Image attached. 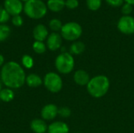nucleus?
Listing matches in <instances>:
<instances>
[{
    "mask_svg": "<svg viewBox=\"0 0 134 133\" xmlns=\"http://www.w3.org/2000/svg\"><path fill=\"white\" fill-rule=\"evenodd\" d=\"M49 36V31L47 27L42 24H37L33 29V37L35 41L44 42Z\"/></svg>",
    "mask_w": 134,
    "mask_h": 133,
    "instance_id": "obj_12",
    "label": "nucleus"
},
{
    "mask_svg": "<svg viewBox=\"0 0 134 133\" xmlns=\"http://www.w3.org/2000/svg\"><path fill=\"white\" fill-rule=\"evenodd\" d=\"M49 27L53 32H58V31H60L63 27V24H62V22L59 19L54 18V19H52L49 22Z\"/></svg>",
    "mask_w": 134,
    "mask_h": 133,
    "instance_id": "obj_22",
    "label": "nucleus"
},
{
    "mask_svg": "<svg viewBox=\"0 0 134 133\" xmlns=\"http://www.w3.org/2000/svg\"><path fill=\"white\" fill-rule=\"evenodd\" d=\"M3 7L12 16L20 15L24 10V4L20 0H5Z\"/></svg>",
    "mask_w": 134,
    "mask_h": 133,
    "instance_id": "obj_8",
    "label": "nucleus"
},
{
    "mask_svg": "<svg viewBox=\"0 0 134 133\" xmlns=\"http://www.w3.org/2000/svg\"><path fill=\"white\" fill-rule=\"evenodd\" d=\"M32 49L35 53L37 54H42L46 51V45L43 42H38V41H35L33 45H32Z\"/></svg>",
    "mask_w": 134,
    "mask_h": 133,
    "instance_id": "obj_20",
    "label": "nucleus"
},
{
    "mask_svg": "<svg viewBox=\"0 0 134 133\" xmlns=\"http://www.w3.org/2000/svg\"><path fill=\"white\" fill-rule=\"evenodd\" d=\"M133 5L129 4V3H126V2L124 3L122 5V9H121V12L123 13V16H129V15H130V13L133 11Z\"/></svg>",
    "mask_w": 134,
    "mask_h": 133,
    "instance_id": "obj_26",
    "label": "nucleus"
},
{
    "mask_svg": "<svg viewBox=\"0 0 134 133\" xmlns=\"http://www.w3.org/2000/svg\"><path fill=\"white\" fill-rule=\"evenodd\" d=\"M62 37L60 34L57 32H52L49 34L46 39V47L50 51H57L61 48Z\"/></svg>",
    "mask_w": 134,
    "mask_h": 133,
    "instance_id": "obj_9",
    "label": "nucleus"
},
{
    "mask_svg": "<svg viewBox=\"0 0 134 133\" xmlns=\"http://www.w3.org/2000/svg\"><path fill=\"white\" fill-rule=\"evenodd\" d=\"M23 23H24V20L20 15H16L12 17V24L15 27H20L23 25Z\"/></svg>",
    "mask_w": 134,
    "mask_h": 133,
    "instance_id": "obj_28",
    "label": "nucleus"
},
{
    "mask_svg": "<svg viewBox=\"0 0 134 133\" xmlns=\"http://www.w3.org/2000/svg\"><path fill=\"white\" fill-rule=\"evenodd\" d=\"M11 29L6 24H0V42L5 41L10 35Z\"/></svg>",
    "mask_w": 134,
    "mask_h": 133,
    "instance_id": "obj_19",
    "label": "nucleus"
},
{
    "mask_svg": "<svg viewBox=\"0 0 134 133\" xmlns=\"http://www.w3.org/2000/svg\"><path fill=\"white\" fill-rule=\"evenodd\" d=\"M82 34V26L74 21L68 22L65 24H63V27L60 30L61 37L69 42L77 41Z\"/></svg>",
    "mask_w": 134,
    "mask_h": 133,
    "instance_id": "obj_5",
    "label": "nucleus"
},
{
    "mask_svg": "<svg viewBox=\"0 0 134 133\" xmlns=\"http://www.w3.org/2000/svg\"><path fill=\"white\" fill-rule=\"evenodd\" d=\"M58 115V107L53 103L45 105L41 110V117L44 121H52Z\"/></svg>",
    "mask_w": 134,
    "mask_h": 133,
    "instance_id": "obj_10",
    "label": "nucleus"
},
{
    "mask_svg": "<svg viewBox=\"0 0 134 133\" xmlns=\"http://www.w3.org/2000/svg\"><path fill=\"white\" fill-rule=\"evenodd\" d=\"M58 115L63 118H68L71 115V111L68 107H61L58 108Z\"/></svg>",
    "mask_w": 134,
    "mask_h": 133,
    "instance_id": "obj_24",
    "label": "nucleus"
},
{
    "mask_svg": "<svg viewBox=\"0 0 134 133\" xmlns=\"http://www.w3.org/2000/svg\"><path fill=\"white\" fill-rule=\"evenodd\" d=\"M14 96L13 90L9 88L2 89L0 92V100L5 103H9L14 99Z\"/></svg>",
    "mask_w": 134,
    "mask_h": 133,
    "instance_id": "obj_18",
    "label": "nucleus"
},
{
    "mask_svg": "<svg viewBox=\"0 0 134 133\" xmlns=\"http://www.w3.org/2000/svg\"><path fill=\"white\" fill-rule=\"evenodd\" d=\"M102 4V0H86V5L91 11L98 10Z\"/></svg>",
    "mask_w": 134,
    "mask_h": 133,
    "instance_id": "obj_23",
    "label": "nucleus"
},
{
    "mask_svg": "<svg viewBox=\"0 0 134 133\" xmlns=\"http://www.w3.org/2000/svg\"><path fill=\"white\" fill-rule=\"evenodd\" d=\"M126 3H129L132 5H134V0H124Z\"/></svg>",
    "mask_w": 134,
    "mask_h": 133,
    "instance_id": "obj_31",
    "label": "nucleus"
},
{
    "mask_svg": "<svg viewBox=\"0 0 134 133\" xmlns=\"http://www.w3.org/2000/svg\"><path fill=\"white\" fill-rule=\"evenodd\" d=\"M2 89V83H1V82H0V92H1Z\"/></svg>",
    "mask_w": 134,
    "mask_h": 133,
    "instance_id": "obj_32",
    "label": "nucleus"
},
{
    "mask_svg": "<svg viewBox=\"0 0 134 133\" xmlns=\"http://www.w3.org/2000/svg\"><path fill=\"white\" fill-rule=\"evenodd\" d=\"M90 76L89 73L82 69L77 70L73 75V80L78 85L80 86H86L90 80Z\"/></svg>",
    "mask_w": 134,
    "mask_h": 133,
    "instance_id": "obj_11",
    "label": "nucleus"
},
{
    "mask_svg": "<svg viewBox=\"0 0 134 133\" xmlns=\"http://www.w3.org/2000/svg\"><path fill=\"white\" fill-rule=\"evenodd\" d=\"M47 9L52 12L58 13L65 7L64 0H48L46 3Z\"/></svg>",
    "mask_w": 134,
    "mask_h": 133,
    "instance_id": "obj_16",
    "label": "nucleus"
},
{
    "mask_svg": "<svg viewBox=\"0 0 134 133\" xmlns=\"http://www.w3.org/2000/svg\"><path fill=\"white\" fill-rule=\"evenodd\" d=\"M69 126L61 121H56L48 125V133H69Z\"/></svg>",
    "mask_w": 134,
    "mask_h": 133,
    "instance_id": "obj_13",
    "label": "nucleus"
},
{
    "mask_svg": "<svg viewBox=\"0 0 134 133\" xmlns=\"http://www.w3.org/2000/svg\"><path fill=\"white\" fill-rule=\"evenodd\" d=\"M86 49V45L82 42L75 41L70 46V53L71 55H80L84 53Z\"/></svg>",
    "mask_w": 134,
    "mask_h": 133,
    "instance_id": "obj_17",
    "label": "nucleus"
},
{
    "mask_svg": "<svg viewBox=\"0 0 134 133\" xmlns=\"http://www.w3.org/2000/svg\"><path fill=\"white\" fill-rule=\"evenodd\" d=\"M9 18L10 15L4 9V7H0V24H5V23L9 21Z\"/></svg>",
    "mask_w": 134,
    "mask_h": 133,
    "instance_id": "obj_25",
    "label": "nucleus"
},
{
    "mask_svg": "<svg viewBox=\"0 0 134 133\" xmlns=\"http://www.w3.org/2000/svg\"><path fill=\"white\" fill-rule=\"evenodd\" d=\"M25 83L30 88H37L43 84V80L38 74L31 73L26 76Z\"/></svg>",
    "mask_w": 134,
    "mask_h": 133,
    "instance_id": "obj_15",
    "label": "nucleus"
},
{
    "mask_svg": "<svg viewBox=\"0 0 134 133\" xmlns=\"http://www.w3.org/2000/svg\"><path fill=\"white\" fill-rule=\"evenodd\" d=\"M4 64H5V58L2 54H0V67H2Z\"/></svg>",
    "mask_w": 134,
    "mask_h": 133,
    "instance_id": "obj_30",
    "label": "nucleus"
},
{
    "mask_svg": "<svg viewBox=\"0 0 134 133\" xmlns=\"http://www.w3.org/2000/svg\"><path fill=\"white\" fill-rule=\"evenodd\" d=\"M79 5V0H66L65 1V6L69 9H75Z\"/></svg>",
    "mask_w": 134,
    "mask_h": 133,
    "instance_id": "obj_27",
    "label": "nucleus"
},
{
    "mask_svg": "<svg viewBox=\"0 0 134 133\" xmlns=\"http://www.w3.org/2000/svg\"><path fill=\"white\" fill-rule=\"evenodd\" d=\"M117 27L119 31L127 35L133 34H134V17L129 15V16H122L119 18Z\"/></svg>",
    "mask_w": 134,
    "mask_h": 133,
    "instance_id": "obj_7",
    "label": "nucleus"
},
{
    "mask_svg": "<svg viewBox=\"0 0 134 133\" xmlns=\"http://www.w3.org/2000/svg\"><path fill=\"white\" fill-rule=\"evenodd\" d=\"M21 2H28L29 0H20Z\"/></svg>",
    "mask_w": 134,
    "mask_h": 133,
    "instance_id": "obj_33",
    "label": "nucleus"
},
{
    "mask_svg": "<svg viewBox=\"0 0 134 133\" xmlns=\"http://www.w3.org/2000/svg\"><path fill=\"white\" fill-rule=\"evenodd\" d=\"M55 67L62 74H70L75 67V59L69 52L60 53L55 59Z\"/></svg>",
    "mask_w": 134,
    "mask_h": 133,
    "instance_id": "obj_4",
    "label": "nucleus"
},
{
    "mask_svg": "<svg viewBox=\"0 0 134 133\" xmlns=\"http://www.w3.org/2000/svg\"><path fill=\"white\" fill-rule=\"evenodd\" d=\"M110 80L104 74L96 75L90 78L86 89L88 93L93 98H101L104 96L110 89Z\"/></svg>",
    "mask_w": 134,
    "mask_h": 133,
    "instance_id": "obj_2",
    "label": "nucleus"
},
{
    "mask_svg": "<svg viewBox=\"0 0 134 133\" xmlns=\"http://www.w3.org/2000/svg\"><path fill=\"white\" fill-rule=\"evenodd\" d=\"M21 64L24 68L31 69L34 66V60L30 55L25 54L21 58Z\"/></svg>",
    "mask_w": 134,
    "mask_h": 133,
    "instance_id": "obj_21",
    "label": "nucleus"
},
{
    "mask_svg": "<svg viewBox=\"0 0 134 133\" xmlns=\"http://www.w3.org/2000/svg\"><path fill=\"white\" fill-rule=\"evenodd\" d=\"M30 128L35 133H46L48 131V125L42 118H35L30 123Z\"/></svg>",
    "mask_w": 134,
    "mask_h": 133,
    "instance_id": "obj_14",
    "label": "nucleus"
},
{
    "mask_svg": "<svg viewBox=\"0 0 134 133\" xmlns=\"http://www.w3.org/2000/svg\"><path fill=\"white\" fill-rule=\"evenodd\" d=\"M46 4L42 0H29L24 5V11L27 16L34 20L43 18L47 13Z\"/></svg>",
    "mask_w": 134,
    "mask_h": 133,
    "instance_id": "obj_3",
    "label": "nucleus"
},
{
    "mask_svg": "<svg viewBox=\"0 0 134 133\" xmlns=\"http://www.w3.org/2000/svg\"><path fill=\"white\" fill-rule=\"evenodd\" d=\"M43 85L52 93L59 92L63 88V80L56 72H48L43 78Z\"/></svg>",
    "mask_w": 134,
    "mask_h": 133,
    "instance_id": "obj_6",
    "label": "nucleus"
},
{
    "mask_svg": "<svg viewBox=\"0 0 134 133\" xmlns=\"http://www.w3.org/2000/svg\"><path fill=\"white\" fill-rule=\"evenodd\" d=\"M0 79L6 88L16 89L24 85L26 74L20 64L16 61H9L2 67Z\"/></svg>",
    "mask_w": 134,
    "mask_h": 133,
    "instance_id": "obj_1",
    "label": "nucleus"
},
{
    "mask_svg": "<svg viewBox=\"0 0 134 133\" xmlns=\"http://www.w3.org/2000/svg\"><path fill=\"white\" fill-rule=\"evenodd\" d=\"M106 2L113 7H119L122 6L124 3V0H105Z\"/></svg>",
    "mask_w": 134,
    "mask_h": 133,
    "instance_id": "obj_29",
    "label": "nucleus"
}]
</instances>
